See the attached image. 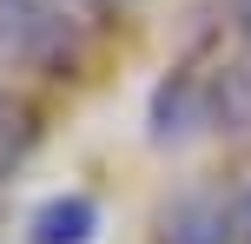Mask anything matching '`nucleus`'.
<instances>
[{"label": "nucleus", "instance_id": "obj_1", "mask_svg": "<svg viewBox=\"0 0 251 244\" xmlns=\"http://www.w3.org/2000/svg\"><path fill=\"white\" fill-rule=\"evenodd\" d=\"M0 66L66 79L79 66V13L60 0H0Z\"/></svg>", "mask_w": 251, "mask_h": 244}, {"label": "nucleus", "instance_id": "obj_2", "mask_svg": "<svg viewBox=\"0 0 251 244\" xmlns=\"http://www.w3.org/2000/svg\"><path fill=\"white\" fill-rule=\"evenodd\" d=\"M159 244H238L231 192H185L159 211Z\"/></svg>", "mask_w": 251, "mask_h": 244}, {"label": "nucleus", "instance_id": "obj_3", "mask_svg": "<svg viewBox=\"0 0 251 244\" xmlns=\"http://www.w3.org/2000/svg\"><path fill=\"white\" fill-rule=\"evenodd\" d=\"M93 231H100V205L86 192H60L26 211V244H93Z\"/></svg>", "mask_w": 251, "mask_h": 244}, {"label": "nucleus", "instance_id": "obj_4", "mask_svg": "<svg viewBox=\"0 0 251 244\" xmlns=\"http://www.w3.org/2000/svg\"><path fill=\"white\" fill-rule=\"evenodd\" d=\"M33 145H40V106L0 79V178L20 172L26 158H33Z\"/></svg>", "mask_w": 251, "mask_h": 244}, {"label": "nucleus", "instance_id": "obj_5", "mask_svg": "<svg viewBox=\"0 0 251 244\" xmlns=\"http://www.w3.org/2000/svg\"><path fill=\"white\" fill-rule=\"evenodd\" d=\"M231 231H238V244H251V178L231 192Z\"/></svg>", "mask_w": 251, "mask_h": 244}, {"label": "nucleus", "instance_id": "obj_6", "mask_svg": "<svg viewBox=\"0 0 251 244\" xmlns=\"http://www.w3.org/2000/svg\"><path fill=\"white\" fill-rule=\"evenodd\" d=\"M60 7H73L79 20H113V13L126 7V0H60Z\"/></svg>", "mask_w": 251, "mask_h": 244}]
</instances>
